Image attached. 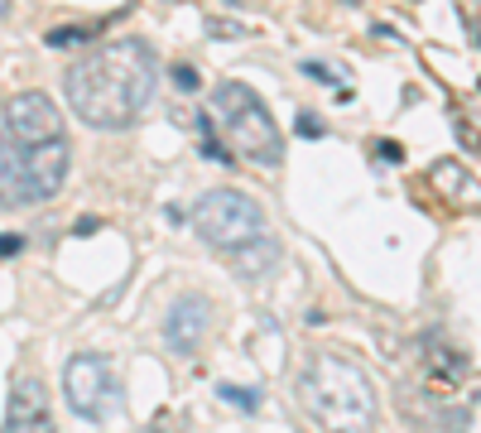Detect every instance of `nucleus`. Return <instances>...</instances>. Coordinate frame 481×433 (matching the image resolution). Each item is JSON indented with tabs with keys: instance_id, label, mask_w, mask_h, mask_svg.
Wrapping results in <instances>:
<instances>
[{
	"instance_id": "obj_3",
	"label": "nucleus",
	"mask_w": 481,
	"mask_h": 433,
	"mask_svg": "<svg viewBox=\"0 0 481 433\" xmlns=\"http://www.w3.org/2000/svg\"><path fill=\"white\" fill-rule=\"evenodd\" d=\"M73 149L68 140H49V145H15L0 135V207H34L49 203L63 188Z\"/></svg>"
},
{
	"instance_id": "obj_22",
	"label": "nucleus",
	"mask_w": 481,
	"mask_h": 433,
	"mask_svg": "<svg viewBox=\"0 0 481 433\" xmlns=\"http://www.w3.org/2000/svg\"><path fill=\"white\" fill-rule=\"evenodd\" d=\"M140 433H164V429H159V424H149V429H140Z\"/></svg>"
},
{
	"instance_id": "obj_9",
	"label": "nucleus",
	"mask_w": 481,
	"mask_h": 433,
	"mask_svg": "<svg viewBox=\"0 0 481 433\" xmlns=\"http://www.w3.org/2000/svg\"><path fill=\"white\" fill-rule=\"evenodd\" d=\"M0 433H53V419H49V395L34 376H20L15 390H10V414H5V429Z\"/></svg>"
},
{
	"instance_id": "obj_6",
	"label": "nucleus",
	"mask_w": 481,
	"mask_h": 433,
	"mask_svg": "<svg viewBox=\"0 0 481 433\" xmlns=\"http://www.w3.org/2000/svg\"><path fill=\"white\" fill-rule=\"evenodd\" d=\"M63 395L68 405L77 409L82 419H107V409L116 405V376H111V361L97 352H77L63 371Z\"/></svg>"
},
{
	"instance_id": "obj_14",
	"label": "nucleus",
	"mask_w": 481,
	"mask_h": 433,
	"mask_svg": "<svg viewBox=\"0 0 481 433\" xmlns=\"http://www.w3.org/2000/svg\"><path fill=\"white\" fill-rule=\"evenodd\" d=\"M173 82H179L183 92H197V82H203V77H197V68H188V63H179V68H173Z\"/></svg>"
},
{
	"instance_id": "obj_11",
	"label": "nucleus",
	"mask_w": 481,
	"mask_h": 433,
	"mask_svg": "<svg viewBox=\"0 0 481 433\" xmlns=\"http://www.w3.org/2000/svg\"><path fill=\"white\" fill-rule=\"evenodd\" d=\"M275 261H279V245L265 241V237L251 241V245H241V251H231V265H236V275H245V279H251V275H265Z\"/></svg>"
},
{
	"instance_id": "obj_18",
	"label": "nucleus",
	"mask_w": 481,
	"mask_h": 433,
	"mask_svg": "<svg viewBox=\"0 0 481 433\" xmlns=\"http://www.w3.org/2000/svg\"><path fill=\"white\" fill-rule=\"evenodd\" d=\"M303 73L318 77V82H337V68H327V63H303Z\"/></svg>"
},
{
	"instance_id": "obj_1",
	"label": "nucleus",
	"mask_w": 481,
	"mask_h": 433,
	"mask_svg": "<svg viewBox=\"0 0 481 433\" xmlns=\"http://www.w3.org/2000/svg\"><path fill=\"white\" fill-rule=\"evenodd\" d=\"M155 53L145 39H111L77 58L63 77L68 107L92 131H125L155 97Z\"/></svg>"
},
{
	"instance_id": "obj_15",
	"label": "nucleus",
	"mask_w": 481,
	"mask_h": 433,
	"mask_svg": "<svg viewBox=\"0 0 481 433\" xmlns=\"http://www.w3.org/2000/svg\"><path fill=\"white\" fill-rule=\"evenodd\" d=\"M203 155H207V159H217V164H236V155H231V149H221V145H217L212 135L203 140Z\"/></svg>"
},
{
	"instance_id": "obj_2",
	"label": "nucleus",
	"mask_w": 481,
	"mask_h": 433,
	"mask_svg": "<svg viewBox=\"0 0 481 433\" xmlns=\"http://www.w3.org/2000/svg\"><path fill=\"white\" fill-rule=\"evenodd\" d=\"M299 400L309 409V419L327 433H366L375 424V381L366 366L333 352H318L299 376Z\"/></svg>"
},
{
	"instance_id": "obj_13",
	"label": "nucleus",
	"mask_w": 481,
	"mask_h": 433,
	"mask_svg": "<svg viewBox=\"0 0 481 433\" xmlns=\"http://www.w3.org/2000/svg\"><path fill=\"white\" fill-rule=\"evenodd\" d=\"M221 400H231V405H241V409H255V405H261V395H255V390H236V385H221Z\"/></svg>"
},
{
	"instance_id": "obj_12",
	"label": "nucleus",
	"mask_w": 481,
	"mask_h": 433,
	"mask_svg": "<svg viewBox=\"0 0 481 433\" xmlns=\"http://www.w3.org/2000/svg\"><path fill=\"white\" fill-rule=\"evenodd\" d=\"M87 39H92L87 29H49V34H44L49 49H73V44H87Z\"/></svg>"
},
{
	"instance_id": "obj_10",
	"label": "nucleus",
	"mask_w": 481,
	"mask_h": 433,
	"mask_svg": "<svg viewBox=\"0 0 481 433\" xmlns=\"http://www.w3.org/2000/svg\"><path fill=\"white\" fill-rule=\"evenodd\" d=\"M429 183L438 188L443 203L457 207V212H472V207H481V183L457 159H433L429 164Z\"/></svg>"
},
{
	"instance_id": "obj_23",
	"label": "nucleus",
	"mask_w": 481,
	"mask_h": 433,
	"mask_svg": "<svg viewBox=\"0 0 481 433\" xmlns=\"http://www.w3.org/2000/svg\"><path fill=\"white\" fill-rule=\"evenodd\" d=\"M0 15H10V0H0Z\"/></svg>"
},
{
	"instance_id": "obj_20",
	"label": "nucleus",
	"mask_w": 481,
	"mask_h": 433,
	"mask_svg": "<svg viewBox=\"0 0 481 433\" xmlns=\"http://www.w3.org/2000/svg\"><path fill=\"white\" fill-rule=\"evenodd\" d=\"M15 251H25V241H20V237H0V255H15Z\"/></svg>"
},
{
	"instance_id": "obj_17",
	"label": "nucleus",
	"mask_w": 481,
	"mask_h": 433,
	"mask_svg": "<svg viewBox=\"0 0 481 433\" xmlns=\"http://www.w3.org/2000/svg\"><path fill=\"white\" fill-rule=\"evenodd\" d=\"M375 155H381L385 164H400V159H405V149L395 145V140H381V145H375Z\"/></svg>"
},
{
	"instance_id": "obj_7",
	"label": "nucleus",
	"mask_w": 481,
	"mask_h": 433,
	"mask_svg": "<svg viewBox=\"0 0 481 433\" xmlns=\"http://www.w3.org/2000/svg\"><path fill=\"white\" fill-rule=\"evenodd\" d=\"M5 135L15 145H49V140H63V111L53 107V97L44 92H20L5 111Z\"/></svg>"
},
{
	"instance_id": "obj_24",
	"label": "nucleus",
	"mask_w": 481,
	"mask_h": 433,
	"mask_svg": "<svg viewBox=\"0 0 481 433\" xmlns=\"http://www.w3.org/2000/svg\"><path fill=\"white\" fill-rule=\"evenodd\" d=\"M231 5H241V0H231Z\"/></svg>"
},
{
	"instance_id": "obj_21",
	"label": "nucleus",
	"mask_w": 481,
	"mask_h": 433,
	"mask_svg": "<svg viewBox=\"0 0 481 433\" xmlns=\"http://www.w3.org/2000/svg\"><path fill=\"white\" fill-rule=\"evenodd\" d=\"M97 227H101L97 217H82V221H77V237H92V231H97Z\"/></svg>"
},
{
	"instance_id": "obj_4",
	"label": "nucleus",
	"mask_w": 481,
	"mask_h": 433,
	"mask_svg": "<svg viewBox=\"0 0 481 433\" xmlns=\"http://www.w3.org/2000/svg\"><path fill=\"white\" fill-rule=\"evenodd\" d=\"M212 111L221 131L231 135V149H241V159L265 164V169H275L285 159V135H279L275 116L265 111V101L245 82H221L212 92Z\"/></svg>"
},
{
	"instance_id": "obj_19",
	"label": "nucleus",
	"mask_w": 481,
	"mask_h": 433,
	"mask_svg": "<svg viewBox=\"0 0 481 433\" xmlns=\"http://www.w3.org/2000/svg\"><path fill=\"white\" fill-rule=\"evenodd\" d=\"M299 135H323V125L313 116H299Z\"/></svg>"
},
{
	"instance_id": "obj_8",
	"label": "nucleus",
	"mask_w": 481,
	"mask_h": 433,
	"mask_svg": "<svg viewBox=\"0 0 481 433\" xmlns=\"http://www.w3.org/2000/svg\"><path fill=\"white\" fill-rule=\"evenodd\" d=\"M207 327H212V303H207L203 294H188L169 309V323H164V337H169L173 352L193 357L197 347H203Z\"/></svg>"
},
{
	"instance_id": "obj_16",
	"label": "nucleus",
	"mask_w": 481,
	"mask_h": 433,
	"mask_svg": "<svg viewBox=\"0 0 481 433\" xmlns=\"http://www.w3.org/2000/svg\"><path fill=\"white\" fill-rule=\"evenodd\" d=\"M212 34H217V39H241V25H236V20H212Z\"/></svg>"
},
{
	"instance_id": "obj_5",
	"label": "nucleus",
	"mask_w": 481,
	"mask_h": 433,
	"mask_svg": "<svg viewBox=\"0 0 481 433\" xmlns=\"http://www.w3.org/2000/svg\"><path fill=\"white\" fill-rule=\"evenodd\" d=\"M193 231L217 251H241L265 237V207L236 188H212L193 203Z\"/></svg>"
}]
</instances>
